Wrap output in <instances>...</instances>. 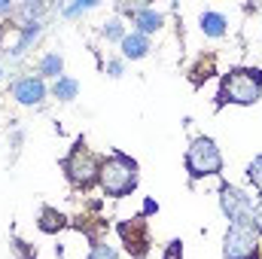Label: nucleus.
<instances>
[{"mask_svg":"<svg viewBox=\"0 0 262 259\" xmlns=\"http://www.w3.org/2000/svg\"><path fill=\"white\" fill-rule=\"evenodd\" d=\"M262 98V70L259 67H229L220 79L216 92V107L238 104V107H253Z\"/></svg>","mask_w":262,"mask_h":259,"instance_id":"nucleus-1","label":"nucleus"},{"mask_svg":"<svg viewBox=\"0 0 262 259\" xmlns=\"http://www.w3.org/2000/svg\"><path fill=\"white\" fill-rule=\"evenodd\" d=\"M140 171L137 162L125 153H110L107 159H101V174H98V186L107 198H125L137 189Z\"/></svg>","mask_w":262,"mask_h":259,"instance_id":"nucleus-2","label":"nucleus"},{"mask_svg":"<svg viewBox=\"0 0 262 259\" xmlns=\"http://www.w3.org/2000/svg\"><path fill=\"white\" fill-rule=\"evenodd\" d=\"M61 171H64L67 183H70L76 192H89V189L98 183L101 159L85 146V140H82V137H76V143L70 146V153L61 159Z\"/></svg>","mask_w":262,"mask_h":259,"instance_id":"nucleus-3","label":"nucleus"},{"mask_svg":"<svg viewBox=\"0 0 262 259\" xmlns=\"http://www.w3.org/2000/svg\"><path fill=\"white\" fill-rule=\"evenodd\" d=\"M186 171L192 180H204V177H220L223 174V153L213 143V137L198 134L186 149Z\"/></svg>","mask_w":262,"mask_h":259,"instance_id":"nucleus-4","label":"nucleus"},{"mask_svg":"<svg viewBox=\"0 0 262 259\" xmlns=\"http://www.w3.org/2000/svg\"><path fill=\"white\" fill-rule=\"evenodd\" d=\"M259 232L253 229L250 220L244 223H229L223 235V259H262Z\"/></svg>","mask_w":262,"mask_h":259,"instance_id":"nucleus-5","label":"nucleus"},{"mask_svg":"<svg viewBox=\"0 0 262 259\" xmlns=\"http://www.w3.org/2000/svg\"><path fill=\"white\" fill-rule=\"evenodd\" d=\"M9 95L18 107H43L49 98V85L40 73H18L9 82Z\"/></svg>","mask_w":262,"mask_h":259,"instance_id":"nucleus-6","label":"nucleus"},{"mask_svg":"<svg viewBox=\"0 0 262 259\" xmlns=\"http://www.w3.org/2000/svg\"><path fill=\"white\" fill-rule=\"evenodd\" d=\"M220 210H223V217L229 220V223H244V220H250L253 217V195H247L241 186H232V183H220Z\"/></svg>","mask_w":262,"mask_h":259,"instance_id":"nucleus-7","label":"nucleus"},{"mask_svg":"<svg viewBox=\"0 0 262 259\" xmlns=\"http://www.w3.org/2000/svg\"><path fill=\"white\" fill-rule=\"evenodd\" d=\"M116 232H119V238H122L125 250H128L134 259H143L146 253H149V226H146V220H143V217L122 220V223L116 226Z\"/></svg>","mask_w":262,"mask_h":259,"instance_id":"nucleus-8","label":"nucleus"},{"mask_svg":"<svg viewBox=\"0 0 262 259\" xmlns=\"http://www.w3.org/2000/svg\"><path fill=\"white\" fill-rule=\"evenodd\" d=\"M131 25H134V31H137V34L152 37V34H159V31H162L165 15H162L156 6H137V12L131 15Z\"/></svg>","mask_w":262,"mask_h":259,"instance_id":"nucleus-9","label":"nucleus"},{"mask_svg":"<svg viewBox=\"0 0 262 259\" xmlns=\"http://www.w3.org/2000/svg\"><path fill=\"white\" fill-rule=\"evenodd\" d=\"M198 31L207 40H223L229 34V18L216 9H204V12H198Z\"/></svg>","mask_w":262,"mask_h":259,"instance_id":"nucleus-10","label":"nucleus"},{"mask_svg":"<svg viewBox=\"0 0 262 259\" xmlns=\"http://www.w3.org/2000/svg\"><path fill=\"white\" fill-rule=\"evenodd\" d=\"M119 46H122V58H125V61H140V58H146L149 49H152L149 37H143V34H137V31L125 34V40H122Z\"/></svg>","mask_w":262,"mask_h":259,"instance_id":"nucleus-11","label":"nucleus"},{"mask_svg":"<svg viewBox=\"0 0 262 259\" xmlns=\"http://www.w3.org/2000/svg\"><path fill=\"white\" fill-rule=\"evenodd\" d=\"M37 229H40L43 235H58L61 229H67V217L58 210V207H40Z\"/></svg>","mask_w":262,"mask_h":259,"instance_id":"nucleus-12","label":"nucleus"},{"mask_svg":"<svg viewBox=\"0 0 262 259\" xmlns=\"http://www.w3.org/2000/svg\"><path fill=\"white\" fill-rule=\"evenodd\" d=\"M37 73L43 79H58L64 76V55L61 52H43L40 61H37Z\"/></svg>","mask_w":262,"mask_h":259,"instance_id":"nucleus-13","label":"nucleus"},{"mask_svg":"<svg viewBox=\"0 0 262 259\" xmlns=\"http://www.w3.org/2000/svg\"><path fill=\"white\" fill-rule=\"evenodd\" d=\"M43 15H46V6H43L40 0H28V3H21V6H15V12H12L15 28H18V25H31V21H43Z\"/></svg>","mask_w":262,"mask_h":259,"instance_id":"nucleus-14","label":"nucleus"},{"mask_svg":"<svg viewBox=\"0 0 262 259\" xmlns=\"http://www.w3.org/2000/svg\"><path fill=\"white\" fill-rule=\"evenodd\" d=\"M49 95H52V98H58L61 104H70V101L79 95V82H76L73 76H67V73H64V76H58V79L52 82Z\"/></svg>","mask_w":262,"mask_h":259,"instance_id":"nucleus-15","label":"nucleus"},{"mask_svg":"<svg viewBox=\"0 0 262 259\" xmlns=\"http://www.w3.org/2000/svg\"><path fill=\"white\" fill-rule=\"evenodd\" d=\"M125 21L119 18V15H113V18H107L104 25H101V37L107 40V43H122L125 40Z\"/></svg>","mask_w":262,"mask_h":259,"instance_id":"nucleus-16","label":"nucleus"},{"mask_svg":"<svg viewBox=\"0 0 262 259\" xmlns=\"http://www.w3.org/2000/svg\"><path fill=\"white\" fill-rule=\"evenodd\" d=\"M92 9H98V3L95 0H79V3H70V6H58V12L64 15V18H79V15H85V12H92Z\"/></svg>","mask_w":262,"mask_h":259,"instance_id":"nucleus-17","label":"nucleus"},{"mask_svg":"<svg viewBox=\"0 0 262 259\" xmlns=\"http://www.w3.org/2000/svg\"><path fill=\"white\" fill-rule=\"evenodd\" d=\"M85 259H119V250L107 241H92V250Z\"/></svg>","mask_w":262,"mask_h":259,"instance_id":"nucleus-18","label":"nucleus"},{"mask_svg":"<svg viewBox=\"0 0 262 259\" xmlns=\"http://www.w3.org/2000/svg\"><path fill=\"white\" fill-rule=\"evenodd\" d=\"M213 70H216V58H213V55H207V61H204V55H201V58H198V64L192 67V73H195V76H192V82H201V79H207V76H213Z\"/></svg>","mask_w":262,"mask_h":259,"instance_id":"nucleus-19","label":"nucleus"},{"mask_svg":"<svg viewBox=\"0 0 262 259\" xmlns=\"http://www.w3.org/2000/svg\"><path fill=\"white\" fill-rule=\"evenodd\" d=\"M247 180H250V186L262 195V156H256V159L247 165Z\"/></svg>","mask_w":262,"mask_h":259,"instance_id":"nucleus-20","label":"nucleus"},{"mask_svg":"<svg viewBox=\"0 0 262 259\" xmlns=\"http://www.w3.org/2000/svg\"><path fill=\"white\" fill-rule=\"evenodd\" d=\"M104 70H107L110 79H122V73H125V58H110V61L104 64Z\"/></svg>","mask_w":262,"mask_h":259,"instance_id":"nucleus-21","label":"nucleus"},{"mask_svg":"<svg viewBox=\"0 0 262 259\" xmlns=\"http://www.w3.org/2000/svg\"><path fill=\"white\" fill-rule=\"evenodd\" d=\"M12 250H15V256L18 259H37V253L31 250V244H25V241H18V238L12 241Z\"/></svg>","mask_w":262,"mask_h":259,"instance_id":"nucleus-22","label":"nucleus"},{"mask_svg":"<svg viewBox=\"0 0 262 259\" xmlns=\"http://www.w3.org/2000/svg\"><path fill=\"white\" fill-rule=\"evenodd\" d=\"M162 259H183V241H168Z\"/></svg>","mask_w":262,"mask_h":259,"instance_id":"nucleus-23","label":"nucleus"},{"mask_svg":"<svg viewBox=\"0 0 262 259\" xmlns=\"http://www.w3.org/2000/svg\"><path fill=\"white\" fill-rule=\"evenodd\" d=\"M250 223H253V229L259 232V238H262V198L253 204V217H250Z\"/></svg>","mask_w":262,"mask_h":259,"instance_id":"nucleus-24","label":"nucleus"},{"mask_svg":"<svg viewBox=\"0 0 262 259\" xmlns=\"http://www.w3.org/2000/svg\"><path fill=\"white\" fill-rule=\"evenodd\" d=\"M149 213H159V201L156 198H143V213L140 217H149Z\"/></svg>","mask_w":262,"mask_h":259,"instance_id":"nucleus-25","label":"nucleus"},{"mask_svg":"<svg viewBox=\"0 0 262 259\" xmlns=\"http://www.w3.org/2000/svg\"><path fill=\"white\" fill-rule=\"evenodd\" d=\"M12 12H15V6L9 0H0V15H12Z\"/></svg>","mask_w":262,"mask_h":259,"instance_id":"nucleus-26","label":"nucleus"},{"mask_svg":"<svg viewBox=\"0 0 262 259\" xmlns=\"http://www.w3.org/2000/svg\"><path fill=\"white\" fill-rule=\"evenodd\" d=\"M3 76H6V67L0 64V79H3Z\"/></svg>","mask_w":262,"mask_h":259,"instance_id":"nucleus-27","label":"nucleus"}]
</instances>
